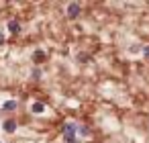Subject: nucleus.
<instances>
[{
	"label": "nucleus",
	"mask_w": 149,
	"mask_h": 143,
	"mask_svg": "<svg viewBox=\"0 0 149 143\" xmlns=\"http://www.w3.org/2000/svg\"><path fill=\"white\" fill-rule=\"evenodd\" d=\"M19 29H21V27H19L17 21H10V23H8V31H10V33H19Z\"/></svg>",
	"instance_id": "6"
},
{
	"label": "nucleus",
	"mask_w": 149,
	"mask_h": 143,
	"mask_svg": "<svg viewBox=\"0 0 149 143\" xmlns=\"http://www.w3.org/2000/svg\"><path fill=\"white\" fill-rule=\"evenodd\" d=\"M68 15H70V19H76V17L80 15V4H70Z\"/></svg>",
	"instance_id": "1"
},
{
	"label": "nucleus",
	"mask_w": 149,
	"mask_h": 143,
	"mask_svg": "<svg viewBox=\"0 0 149 143\" xmlns=\"http://www.w3.org/2000/svg\"><path fill=\"white\" fill-rule=\"evenodd\" d=\"M31 110H33L35 114H39V112H43V110H45V104H43V102H33Z\"/></svg>",
	"instance_id": "3"
},
{
	"label": "nucleus",
	"mask_w": 149,
	"mask_h": 143,
	"mask_svg": "<svg viewBox=\"0 0 149 143\" xmlns=\"http://www.w3.org/2000/svg\"><path fill=\"white\" fill-rule=\"evenodd\" d=\"M65 143H76V135H65Z\"/></svg>",
	"instance_id": "8"
},
{
	"label": "nucleus",
	"mask_w": 149,
	"mask_h": 143,
	"mask_svg": "<svg viewBox=\"0 0 149 143\" xmlns=\"http://www.w3.org/2000/svg\"><path fill=\"white\" fill-rule=\"evenodd\" d=\"M33 59H35L37 63H41V61L45 59V51H41V49H37V51L33 53Z\"/></svg>",
	"instance_id": "5"
},
{
	"label": "nucleus",
	"mask_w": 149,
	"mask_h": 143,
	"mask_svg": "<svg viewBox=\"0 0 149 143\" xmlns=\"http://www.w3.org/2000/svg\"><path fill=\"white\" fill-rule=\"evenodd\" d=\"M143 55H145V57H149V47H145V49H143Z\"/></svg>",
	"instance_id": "9"
},
{
	"label": "nucleus",
	"mask_w": 149,
	"mask_h": 143,
	"mask_svg": "<svg viewBox=\"0 0 149 143\" xmlns=\"http://www.w3.org/2000/svg\"><path fill=\"white\" fill-rule=\"evenodd\" d=\"M4 131H6V133H15V131H17V123H15V121H6V123H4Z\"/></svg>",
	"instance_id": "4"
},
{
	"label": "nucleus",
	"mask_w": 149,
	"mask_h": 143,
	"mask_svg": "<svg viewBox=\"0 0 149 143\" xmlns=\"http://www.w3.org/2000/svg\"><path fill=\"white\" fill-rule=\"evenodd\" d=\"M2 108H4V110H15V108H17V102H15V100H6Z\"/></svg>",
	"instance_id": "7"
},
{
	"label": "nucleus",
	"mask_w": 149,
	"mask_h": 143,
	"mask_svg": "<svg viewBox=\"0 0 149 143\" xmlns=\"http://www.w3.org/2000/svg\"><path fill=\"white\" fill-rule=\"evenodd\" d=\"M2 43H4V35H2V33H0V45H2Z\"/></svg>",
	"instance_id": "10"
},
{
	"label": "nucleus",
	"mask_w": 149,
	"mask_h": 143,
	"mask_svg": "<svg viewBox=\"0 0 149 143\" xmlns=\"http://www.w3.org/2000/svg\"><path fill=\"white\" fill-rule=\"evenodd\" d=\"M76 129H78L76 123H65V127H63V135H74Z\"/></svg>",
	"instance_id": "2"
}]
</instances>
